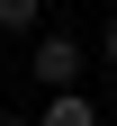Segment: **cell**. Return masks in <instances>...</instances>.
Here are the masks:
<instances>
[{
    "mask_svg": "<svg viewBox=\"0 0 117 126\" xmlns=\"http://www.w3.org/2000/svg\"><path fill=\"white\" fill-rule=\"evenodd\" d=\"M27 72H36L45 90H81V36H63V27H36V45H27Z\"/></svg>",
    "mask_w": 117,
    "mask_h": 126,
    "instance_id": "cell-1",
    "label": "cell"
},
{
    "mask_svg": "<svg viewBox=\"0 0 117 126\" xmlns=\"http://www.w3.org/2000/svg\"><path fill=\"white\" fill-rule=\"evenodd\" d=\"M36 126H99V99L90 90H45V117Z\"/></svg>",
    "mask_w": 117,
    "mask_h": 126,
    "instance_id": "cell-2",
    "label": "cell"
},
{
    "mask_svg": "<svg viewBox=\"0 0 117 126\" xmlns=\"http://www.w3.org/2000/svg\"><path fill=\"white\" fill-rule=\"evenodd\" d=\"M45 27V0H0V36H36Z\"/></svg>",
    "mask_w": 117,
    "mask_h": 126,
    "instance_id": "cell-3",
    "label": "cell"
},
{
    "mask_svg": "<svg viewBox=\"0 0 117 126\" xmlns=\"http://www.w3.org/2000/svg\"><path fill=\"white\" fill-rule=\"evenodd\" d=\"M99 63H117V18H108V27H99Z\"/></svg>",
    "mask_w": 117,
    "mask_h": 126,
    "instance_id": "cell-4",
    "label": "cell"
},
{
    "mask_svg": "<svg viewBox=\"0 0 117 126\" xmlns=\"http://www.w3.org/2000/svg\"><path fill=\"white\" fill-rule=\"evenodd\" d=\"M0 126H36V117H0Z\"/></svg>",
    "mask_w": 117,
    "mask_h": 126,
    "instance_id": "cell-5",
    "label": "cell"
}]
</instances>
